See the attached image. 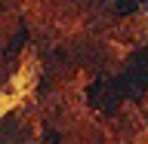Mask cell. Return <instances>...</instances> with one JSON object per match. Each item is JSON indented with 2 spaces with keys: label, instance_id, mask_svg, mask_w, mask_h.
Here are the masks:
<instances>
[{
  "label": "cell",
  "instance_id": "obj_1",
  "mask_svg": "<svg viewBox=\"0 0 148 144\" xmlns=\"http://www.w3.org/2000/svg\"><path fill=\"white\" fill-rule=\"evenodd\" d=\"M114 86H117L120 98H142L148 92V49H139L130 58L127 71L114 80Z\"/></svg>",
  "mask_w": 148,
  "mask_h": 144
},
{
  "label": "cell",
  "instance_id": "obj_4",
  "mask_svg": "<svg viewBox=\"0 0 148 144\" xmlns=\"http://www.w3.org/2000/svg\"><path fill=\"white\" fill-rule=\"evenodd\" d=\"M25 40H28V31H25V28H22V31H18V34L12 37V43H9V52H16L18 46H25Z\"/></svg>",
  "mask_w": 148,
  "mask_h": 144
},
{
  "label": "cell",
  "instance_id": "obj_2",
  "mask_svg": "<svg viewBox=\"0 0 148 144\" xmlns=\"http://www.w3.org/2000/svg\"><path fill=\"white\" fill-rule=\"evenodd\" d=\"M86 98H90L92 107L105 110V114H114V107H117V101H120V92L114 86V80H96L86 89Z\"/></svg>",
  "mask_w": 148,
  "mask_h": 144
},
{
  "label": "cell",
  "instance_id": "obj_3",
  "mask_svg": "<svg viewBox=\"0 0 148 144\" xmlns=\"http://www.w3.org/2000/svg\"><path fill=\"white\" fill-rule=\"evenodd\" d=\"M114 9H117L120 16H130V12L139 9V0H114Z\"/></svg>",
  "mask_w": 148,
  "mask_h": 144
}]
</instances>
